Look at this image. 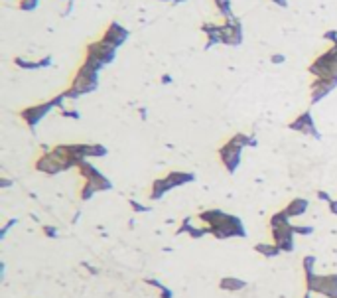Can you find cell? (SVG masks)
Segmentation results:
<instances>
[{"instance_id":"obj_19","label":"cell","mask_w":337,"mask_h":298,"mask_svg":"<svg viewBox=\"0 0 337 298\" xmlns=\"http://www.w3.org/2000/svg\"><path fill=\"white\" fill-rule=\"evenodd\" d=\"M294 233L296 235H312L314 227H304V225H294Z\"/></svg>"},{"instance_id":"obj_2","label":"cell","mask_w":337,"mask_h":298,"mask_svg":"<svg viewBox=\"0 0 337 298\" xmlns=\"http://www.w3.org/2000/svg\"><path fill=\"white\" fill-rule=\"evenodd\" d=\"M272 235V243H276L280 251L290 253L294 251V225H286V227H278V229H270Z\"/></svg>"},{"instance_id":"obj_17","label":"cell","mask_w":337,"mask_h":298,"mask_svg":"<svg viewBox=\"0 0 337 298\" xmlns=\"http://www.w3.org/2000/svg\"><path fill=\"white\" fill-rule=\"evenodd\" d=\"M107 154V148L101 146V144H91L89 148V156H105Z\"/></svg>"},{"instance_id":"obj_28","label":"cell","mask_w":337,"mask_h":298,"mask_svg":"<svg viewBox=\"0 0 337 298\" xmlns=\"http://www.w3.org/2000/svg\"><path fill=\"white\" fill-rule=\"evenodd\" d=\"M318 197H320V200H323V202H331V197L325 194V192H320V194H318Z\"/></svg>"},{"instance_id":"obj_21","label":"cell","mask_w":337,"mask_h":298,"mask_svg":"<svg viewBox=\"0 0 337 298\" xmlns=\"http://www.w3.org/2000/svg\"><path fill=\"white\" fill-rule=\"evenodd\" d=\"M44 235L45 237H58V229L56 227H51V225H44Z\"/></svg>"},{"instance_id":"obj_9","label":"cell","mask_w":337,"mask_h":298,"mask_svg":"<svg viewBox=\"0 0 337 298\" xmlns=\"http://www.w3.org/2000/svg\"><path fill=\"white\" fill-rule=\"evenodd\" d=\"M308 206H309L308 200H304V197H296V200H292V202L284 208V211H286V215H288V217H298V215L306 213Z\"/></svg>"},{"instance_id":"obj_6","label":"cell","mask_w":337,"mask_h":298,"mask_svg":"<svg viewBox=\"0 0 337 298\" xmlns=\"http://www.w3.org/2000/svg\"><path fill=\"white\" fill-rule=\"evenodd\" d=\"M126 36H128V32L124 30L122 26H118V24H111V26H109V30H107V34H105L103 42L111 44L113 47H117V45H120L124 40H126Z\"/></svg>"},{"instance_id":"obj_22","label":"cell","mask_w":337,"mask_h":298,"mask_svg":"<svg viewBox=\"0 0 337 298\" xmlns=\"http://www.w3.org/2000/svg\"><path fill=\"white\" fill-rule=\"evenodd\" d=\"M160 298H174V292H172L170 288L162 286V288H160Z\"/></svg>"},{"instance_id":"obj_11","label":"cell","mask_w":337,"mask_h":298,"mask_svg":"<svg viewBox=\"0 0 337 298\" xmlns=\"http://www.w3.org/2000/svg\"><path fill=\"white\" fill-rule=\"evenodd\" d=\"M219 286L223 290H241V288L247 286V283L241 281V279H235V277H225V279L219 281Z\"/></svg>"},{"instance_id":"obj_25","label":"cell","mask_w":337,"mask_h":298,"mask_svg":"<svg viewBox=\"0 0 337 298\" xmlns=\"http://www.w3.org/2000/svg\"><path fill=\"white\" fill-rule=\"evenodd\" d=\"M131 206H132V209L134 211H146L148 208H144V206H140L138 202H134V200H131Z\"/></svg>"},{"instance_id":"obj_18","label":"cell","mask_w":337,"mask_h":298,"mask_svg":"<svg viewBox=\"0 0 337 298\" xmlns=\"http://www.w3.org/2000/svg\"><path fill=\"white\" fill-rule=\"evenodd\" d=\"M302 265H304V272H306V270H314V267H316V257H314V255H308V257H304Z\"/></svg>"},{"instance_id":"obj_5","label":"cell","mask_w":337,"mask_h":298,"mask_svg":"<svg viewBox=\"0 0 337 298\" xmlns=\"http://www.w3.org/2000/svg\"><path fill=\"white\" fill-rule=\"evenodd\" d=\"M290 129H292V131H300V133H308V134L318 136V131H316V125H314V120H312V113H309V111L302 113L294 122H290Z\"/></svg>"},{"instance_id":"obj_8","label":"cell","mask_w":337,"mask_h":298,"mask_svg":"<svg viewBox=\"0 0 337 298\" xmlns=\"http://www.w3.org/2000/svg\"><path fill=\"white\" fill-rule=\"evenodd\" d=\"M225 211H221V209H207V211H201L197 217H199V221H203L205 225L209 227H213V225H219L223 219H225Z\"/></svg>"},{"instance_id":"obj_14","label":"cell","mask_w":337,"mask_h":298,"mask_svg":"<svg viewBox=\"0 0 337 298\" xmlns=\"http://www.w3.org/2000/svg\"><path fill=\"white\" fill-rule=\"evenodd\" d=\"M286 225H290V217L286 215L284 209L278 211V213H274V215L270 217V221H268V227H270V229H278V227H286Z\"/></svg>"},{"instance_id":"obj_12","label":"cell","mask_w":337,"mask_h":298,"mask_svg":"<svg viewBox=\"0 0 337 298\" xmlns=\"http://www.w3.org/2000/svg\"><path fill=\"white\" fill-rule=\"evenodd\" d=\"M254 251L256 253L264 255V257H276V255H280L282 251H280V247L276 245V243H258L256 247H254Z\"/></svg>"},{"instance_id":"obj_13","label":"cell","mask_w":337,"mask_h":298,"mask_svg":"<svg viewBox=\"0 0 337 298\" xmlns=\"http://www.w3.org/2000/svg\"><path fill=\"white\" fill-rule=\"evenodd\" d=\"M168 182L176 188V186H184V184H188V182H193V176L191 174H186V172H170L168 176Z\"/></svg>"},{"instance_id":"obj_20","label":"cell","mask_w":337,"mask_h":298,"mask_svg":"<svg viewBox=\"0 0 337 298\" xmlns=\"http://www.w3.org/2000/svg\"><path fill=\"white\" fill-rule=\"evenodd\" d=\"M38 6V0H22L20 2V8L22 10H34Z\"/></svg>"},{"instance_id":"obj_30","label":"cell","mask_w":337,"mask_h":298,"mask_svg":"<svg viewBox=\"0 0 337 298\" xmlns=\"http://www.w3.org/2000/svg\"><path fill=\"white\" fill-rule=\"evenodd\" d=\"M10 186V180H2V188H8Z\"/></svg>"},{"instance_id":"obj_3","label":"cell","mask_w":337,"mask_h":298,"mask_svg":"<svg viewBox=\"0 0 337 298\" xmlns=\"http://www.w3.org/2000/svg\"><path fill=\"white\" fill-rule=\"evenodd\" d=\"M51 107H56L54 101H47V103H42V105H34V107L24 109V111L20 113V117L24 119V122H26L28 127H36V125H38V120L44 119L45 113H49V111H51Z\"/></svg>"},{"instance_id":"obj_15","label":"cell","mask_w":337,"mask_h":298,"mask_svg":"<svg viewBox=\"0 0 337 298\" xmlns=\"http://www.w3.org/2000/svg\"><path fill=\"white\" fill-rule=\"evenodd\" d=\"M95 192H97V188H95V184H93V182H85V186L81 188V194H79V197H81L83 202H87L89 197H91V195L95 194Z\"/></svg>"},{"instance_id":"obj_23","label":"cell","mask_w":337,"mask_h":298,"mask_svg":"<svg viewBox=\"0 0 337 298\" xmlns=\"http://www.w3.org/2000/svg\"><path fill=\"white\" fill-rule=\"evenodd\" d=\"M61 115H63V117H69V119H79V113H77V111H63V109H61Z\"/></svg>"},{"instance_id":"obj_16","label":"cell","mask_w":337,"mask_h":298,"mask_svg":"<svg viewBox=\"0 0 337 298\" xmlns=\"http://www.w3.org/2000/svg\"><path fill=\"white\" fill-rule=\"evenodd\" d=\"M215 4H217V8H219L221 14L225 16V18H233V14H231V6H229V0H215Z\"/></svg>"},{"instance_id":"obj_4","label":"cell","mask_w":337,"mask_h":298,"mask_svg":"<svg viewBox=\"0 0 337 298\" xmlns=\"http://www.w3.org/2000/svg\"><path fill=\"white\" fill-rule=\"evenodd\" d=\"M241 28H239V22H227L225 26H221V42L227 45H237L241 44Z\"/></svg>"},{"instance_id":"obj_27","label":"cell","mask_w":337,"mask_h":298,"mask_svg":"<svg viewBox=\"0 0 337 298\" xmlns=\"http://www.w3.org/2000/svg\"><path fill=\"white\" fill-rule=\"evenodd\" d=\"M325 40H333V42H337V32H327V34H325Z\"/></svg>"},{"instance_id":"obj_1","label":"cell","mask_w":337,"mask_h":298,"mask_svg":"<svg viewBox=\"0 0 337 298\" xmlns=\"http://www.w3.org/2000/svg\"><path fill=\"white\" fill-rule=\"evenodd\" d=\"M241 146H237L233 144L231 140H227L219 150V158L223 166L229 170V172H235L237 170V166H239V160H241Z\"/></svg>"},{"instance_id":"obj_31","label":"cell","mask_w":337,"mask_h":298,"mask_svg":"<svg viewBox=\"0 0 337 298\" xmlns=\"http://www.w3.org/2000/svg\"><path fill=\"white\" fill-rule=\"evenodd\" d=\"M276 4H280V6H286V0H274Z\"/></svg>"},{"instance_id":"obj_24","label":"cell","mask_w":337,"mask_h":298,"mask_svg":"<svg viewBox=\"0 0 337 298\" xmlns=\"http://www.w3.org/2000/svg\"><path fill=\"white\" fill-rule=\"evenodd\" d=\"M14 224H16V221H14V219H12V221H8V224L4 225V227H2V231H0V237H2V239L6 237V233H8V229H10V227H12V225H14Z\"/></svg>"},{"instance_id":"obj_29","label":"cell","mask_w":337,"mask_h":298,"mask_svg":"<svg viewBox=\"0 0 337 298\" xmlns=\"http://www.w3.org/2000/svg\"><path fill=\"white\" fill-rule=\"evenodd\" d=\"M272 61H274V63H282V61H284V56L276 54V56H272Z\"/></svg>"},{"instance_id":"obj_7","label":"cell","mask_w":337,"mask_h":298,"mask_svg":"<svg viewBox=\"0 0 337 298\" xmlns=\"http://www.w3.org/2000/svg\"><path fill=\"white\" fill-rule=\"evenodd\" d=\"M335 85H337L335 81H329V79H318V77H316V81H314V85H312V101H314V103L320 101V99L325 97V95L333 89Z\"/></svg>"},{"instance_id":"obj_10","label":"cell","mask_w":337,"mask_h":298,"mask_svg":"<svg viewBox=\"0 0 337 298\" xmlns=\"http://www.w3.org/2000/svg\"><path fill=\"white\" fill-rule=\"evenodd\" d=\"M174 186L168 182V178H160L156 180L154 184H152V192H150V197L152 200H158V197H162V195L166 194V192H170Z\"/></svg>"},{"instance_id":"obj_26","label":"cell","mask_w":337,"mask_h":298,"mask_svg":"<svg viewBox=\"0 0 337 298\" xmlns=\"http://www.w3.org/2000/svg\"><path fill=\"white\" fill-rule=\"evenodd\" d=\"M329 211H331L333 215H337V200H331V202H329Z\"/></svg>"}]
</instances>
